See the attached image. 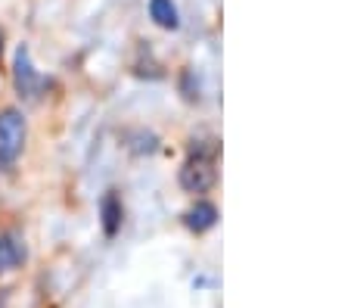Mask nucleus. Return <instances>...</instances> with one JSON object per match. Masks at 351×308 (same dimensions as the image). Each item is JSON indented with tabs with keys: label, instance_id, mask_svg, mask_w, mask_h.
<instances>
[{
	"label": "nucleus",
	"instance_id": "1",
	"mask_svg": "<svg viewBox=\"0 0 351 308\" xmlns=\"http://www.w3.org/2000/svg\"><path fill=\"white\" fill-rule=\"evenodd\" d=\"M25 143V119L19 109H3L0 112V165L16 162Z\"/></svg>",
	"mask_w": 351,
	"mask_h": 308
},
{
	"label": "nucleus",
	"instance_id": "2",
	"mask_svg": "<svg viewBox=\"0 0 351 308\" xmlns=\"http://www.w3.org/2000/svg\"><path fill=\"white\" fill-rule=\"evenodd\" d=\"M215 184V162L208 153H196L186 159V165L180 168V187L186 193H206L208 187Z\"/></svg>",
	"mask_w": 351,
	"mask_h": 308
},
{
	"label": "nucleus",
	"instance_id": "3",
	"mask_svg": "<svg viewBox=\"0 0 351 308\" xmlns=\"http://www.w3.org/2000/svg\"><path fill=\"white\" fill-rule=\"evenodd\" d=\"M16 87H19V94L28 97V100L38 97V91H40V78L32 66V54H28V47L16 50Z\"/></svg>",
	"mask_w": 351,
	"mask_h": 308
},
{
	"label": "nucleus",
	"instance_id": "4",
	"mask_svg": "<svg viewBox=\"0 0 351 308\" xmlns=\"http://www.w3.org/2000/svg\"><path fill=\"white\" fill-rule=\"evenodd\" d=\"M184 222H186V228H190V230H196V234H202V230L215 228V222H218V209H215L212 202L199 200L196 206H193L190 212L184 215Z\"/></svg>",
	"mask_w": 351,
	"mask_h": 308
},
{
	"label": "nucleus",
	"instance_id": "5",
	"mask_svg": "<svg viewBox=\"0 0 351 308\" xmlns=\"http://www.w3.org/2000/svg\"><path fill=\"white\" fill-rule=\"evenodd\" d=\"M22 261H25V246H22L13 234H3L0 237V274L19 268Z\"/></svg>",
	"mask_w": 351,
	"mask_h": 308
},
{
	"label": "nucleus",
	"instance_id": "6",
	"mask_svg": "<svg viewBox=\"0 0 351 308\" xmlns=\"http://www.w3.org/2000/svg\"><path fill=\"white\" fill-rule=\"evenodd\" d=\"M99 218H103V230L106 237H115L121 228V200L115 193H106L99 200Z\"/></svg>",
	"mask_w": 351,
	"mask_h": 308
},
{
	"label": "nucleus",
	"instance_id": "7",
	"mask_svg": "<svg viewBox=\"0 0 351 308\" xmlns=\"http://www.w3.org/2000/svg\"><path fill=\"white\" fill-rule=\"evenodd\" d=\"M149 19L159 28H168V32H174L180 25V13L171 0H149Z\"/></svg>",
	"mask_w": 351,
	"mask_h": 308
},
{
	"label": "nucleus",
	"instance_id": "8",
	"mask_svg": "<svg viewBox=\"0 0 351 308\" xmlns=\"http://www.w3.org/2000/svg\"><path fill=\"white\" fill-rule=\"evenodd\" d=\"M0 308H3V296H0Z\"/></svg>",
	"mask_w": 351,
	"mask_h": 308
}]
</instances>
